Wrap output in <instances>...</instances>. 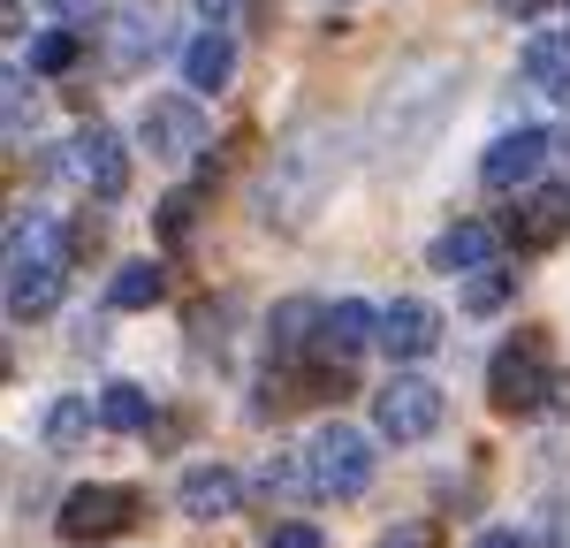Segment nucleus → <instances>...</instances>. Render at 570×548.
Returning <instances> with one entry per match:
<instances>
[{"label":"nucleus","instance_id":"1","mask_svg":"<svg viewBox=\"0 0 570 548\" xmlns=\"http://www.w3.org/2000/svg\"><path fill=\"white\" fill-rule=\"evenodd\" d=\"M46 176L85 190V198H122L130 190V145H122V130H107V123H85V130H69L46 153Z\"/></svg>","mask_w":570,"mask_h":548},{"label":"nucleus","instance_id":"2","mask_svg":"<svg viewBox=\"0 0 570 548\" xmlns=\"http://www.w3.org/2000/svg\"><path fill=\"white\" fill-rule=\"evenodd\" d=\"M373 434L351 427V419H320L305 442V472H312V496L320 502H357L373 488Z\"/></svg>","mask_w":570,"mask_h":548},{"label":"nucleus","instance_id":"3","mask_svg":"<svg viewBox=\"0 0 570 548\" xmlns=\"http://www.w3.org/2000/svg\"><path fill=\"white\" fill-rule=\"evenodd\" d=\"M137 153H153V160H206L214 153L206 99L198 91H153L137 107Z\"/></svg>","mask_w":570,"mask_h":548},{"label":"nucleus","instance_id":"4","mask_svg":"<svg viewBox=\"0 0 570 548\" xmlns=\"http://www.w3.org/2000/svg\"><path fill=\"white\" fill-rule=\"evenodd\" d=\"M556 359H548V327H518L494 359H487V397L494 411H548Z\"/></svg>","mask_w":570,"mask_h":548},{"label":"nucleus","instance_id":"5","mask_svg":"<svg viewBox=\"0 0 570 548\" xmlns=\"http://www.w3.org/2000/svg\"><path fill=\"white\" fill-rule=\"evenodd\" d=\"M137 518H145V496L122 488V480H85V488H69L61 502V541H115V534H130Z\"/></svg>","mask_w":570,"mask_h":548},{"label":"nucleus","instance_id":"6","mask_svg":"<svg viewBox=\"0 0 570 548\" xmlns=\"http://www.w3.org/2000/svg\"><path fill=\"white\" fill-rule=\"evenodd\" d=\"M441 427V389L426 373H395L373 389V434L381 442H426Z\"/></svg>","mask_w":570,"mask_h":548},{"label":"nucleus","instance_id":"7","mask_svg":"<svg viewBox=\"0 0 570 548\" xmlns=\"http://www.w3.org/2000/svg\"><path fill=\"white\" fill-rule=\"evenodd\" d=\"M176 23H183L176 0H130L115 16V39H107L115 69H153L160 53H176Z\"/></svg>","mask_w":570,"mask_h":548},{"label":"nucleus","instance_id":"8","mask_svg":"<svg viewBox=\"0 0 570 548\" xmlns=\"http://www.w3.org/2000/svg\"><path fill=\"white\" fill-rule=\"evenodd\" d=\"M548 160H556V137L532 130V123H518V130H502L480 153V183L487 190H532V183L548 176Z\"/></svg>","mask_w":570,"mask_h":548},{"label":"nucleus","instance_id":"9","mask_svg":"<svg viewBox=\"0 0 570 548\" xmlns=\"http://www.w3.org/2000/svg\"><path fill=\"white\" fill-rule=\"evenodd\" d=\"M252 502V480L236 472V464H190L176 480V510L183 518H198V526H220V518H236Z\"/></svg>","mask_w":570,"mask_h":548},{"label":"nucleus","instance_id":"10","mask_svg":"<svg viewBox=\"0 0 570 548\" xmlns=\"http://www.w3.org/2000/svg\"><path fill=\"white\" fill-rule=\"evenodd\" d=\"M502 236L518 252H556L570 236V183H532L525 198H518V214L502 222Z\"/></svg>","mask_w":570,"mask_h":548},{"label":"nucleus","instance_id":"11","mask_svg":"<svg viewBox=\"0 0 570 548\" xmlns=\"http://www.w3.org/2000/svg\"><path fill=\"white\" fill-rule=\"evenodd\" d=\"M381 351H389L395 365H419L441 351V313L426 305V297H395V305H381Z\"/></svg>","mask_w":570,"mask_h":548},{"label":"nucleus","instance_id":"12","mask_svg":"<svg viewBox=\"0 0 570 548\" xmlns=\"http://www.w3.org/2000/svg\"><path fill=\"white\" fill-rule=\"evenodd\" d=\"M8 260H46V267H69V260H77L69 214H53V206H16V222H8Z\"/></svg>","mask_w":570,"mask_h":548},{"label":"nucleus","instance_id":"13","mask_svg":"<svg viewBox=\"0 0 570 548\" xmlns=\"http://www.w3.org/2000/svg\"><path fill=\"white\" fill-rule=\"evenodd\" d=\"M61 297H69V267H46V260H8V313H16V320L61 313Z\"/></svg>","mask_w":570,"mask_h":548},{"label":"nucleus","instance_id":"14","mask_svg":"<svg viewBox=\"0 0 570 548\" xmlns=\"http://www.w3.org/2000/svg\"><path fill=\"white\" fill-rule=\"evenodd\" d=\"M320 320H327V305H312V297H282V305L266 313V359L289 365V359H305V351H320Z\"/></svg>","mask_w":570,"mask_h":548},{"label":"nucleus","instance_id":"15","mask_svg":"<svg viewBox=\"0 0 570 548\" xmlns=\"http://www.w3.org/2000/svg\"><path fill=\"white\" fill-rule=\"evenodd\" d=\"M320 351L327 359H357V351H381V313L365 297H335L320 320Z\"/></svg>","mask_w":570,"mask_h":548},{"label":"nucleus","instance_id":"16","mask_svg":"<svg viewBox=\"0 0 570 548\" xmlns=\"http://www.w3.org/2000/svg\"><path fill=\"white\" fill-rule=\"evenodd\" d=\"M426 267L434 274H480L494 267V222H449L426 244Z\"/></svg>","mask_w":570,"mask_h":548},{"label":"nucleus","instance_id":"17","mask_svg":"<svg viewBox=\"0 0 570 548\" xmlns=\"http://www.w3.org/2000/svg\"><path fill=\"white\" fill-rule=\"evenodd\" d=\"M176 61H183V91H198V99L206 91H228V77H236V39L228 31H198Z\"/></svg>","mask_w":570,"mask_h":548},{"label":"nucleus","instance_id":"18","mask_svg":"<svg viewBox=\"0 0 570 548\" xmlns=\"http://www.w3.org/2000/svg\"><path fill=\"white\" fill-rule=\"evenodd\" d=\"M525 85L540 99L570 107V31H532L525 39Z\"/></svg>","mask_w":570,"mask_h":548},{"label":"nucleus","instance_id":"19","mask_svg":"<svg viewBox=\"0 0 570 548\" xmlns=\"http://www.w3.org/2000/svg\"><path fill=\"white\" fill-rule=\"evenodd\" d=\"M168 297V267L160 260H122L107 274V313H153Z\"/></svg>","mask_w":570,"mask_h":548},{"label":"nucleus","instance_id":"20","mask_svg":"<svg viewBox=\"0 0 570 548\" xmlns=\"http://www.w3.org/2000/svg\"><path fill=\"white\" fill-rule=\"evenodd\" d=\"M153 389H145V381H107V389H99V427H107V434H145V427H153Z\"/></svg>","mask_w":570,"mask_h":548},{"label":"nucleus","instance_id":"21","mask_svg":"<svg viewBox=\"0 0 570 548\" xmlns=\"http://www.w3.org/2000/svg\"><path fill=\"white\" fill-rule=\"evenodd\" d=\"M91 427H99V397H53L39 419V442L46 450H77Z\"/></svg>","mask_w":570,"mask_h":548},{"label":"nucleus","instance_id":"22","mask_svg":"<svg viewBox=\"0 0 570 548\" xmlns=\"http://www.w3.org/2000/svg\"><path fill=\"white\" fill-rule=\"evenodd\" d=\"M77 53H85V31H31V46H23V69L31 77H61V69H77Z\"/></svg>","mask_w":570,"mask_h":548},{"label":"nucleus","instance_id":"23","mask_svg":"<svg viewBox=\"0 0 570 548\" xmlns=\"http://www.w3.org/2000/svg\"><path fill=\"white\" fill-rule=\"evenodd\" d=\"M510 297H518V274L502 267V260L480 267V274H464V313H502Z\"/></svg>","mask_w":570,"mask_h":548},{"label":"nucleus","instance_id":"24","mask_svg":"<svg viewBox=\"0 0 570 548\" xmlns=\"http://www.w3.org/2000/svg\"><path fill=\"white\" fill-rule=\"evenodd\" d=\"M153 228H160V244H168V252H183V244H190V228H198V190H168V198H160V214H153Z\"/></svg>","mask_w":570,"mask_h":548},{"label":"nucleus","instance_id":"25","mask_svg":"<svg viewBox=\"0 0 570 548\" xmlns=\"http://www.w3.org/2000/svg\"><path fill=\"white\" fill-rule=\"evenodd\" d=\"M0 115H8V137H31V130H39V77H31V69H16V77H8Z\"/></svg>","mask_w":570,"mask_h":548},{"label":"nucleus","instance_id":"26","mask_svg":"<svg viewBox=\"0 0 570 548\" xmlns=\"http://www.w3.org/2000/svg\"><path fill=\"white\" fill-rule=\"evenodd\" d=\"M373 548H441V526H426V518H403V526H389Z\"/></svg>","mask_w":570,"mask_h":548},{"label":"nucleus","instance_id":"27","mask_svg":"<svg viewBox=\"0 0 570 548\" xmlns=\"http://www.w3.org/2000/svg\"><path fill=\"white\" fill-rule=\"evenodd\" d=\"M190 8L206 16V31H228V39H236V23H244V8H252V0H190Z\"/></svg>","mask_w":570,"mask_h":548},{"label":"nucleus","instance_id":"28","mask_svg":"<svg viewBox=\"0 0 570 548\" xmlns=\"http://www.w3.org/2000/svg\"><path fill=\"white\" fill-rule=\"evenodd\" d=\"M53 16H61V31H91L107 16V0H53Z\"/></svg>","mask_w":570,"mask_h":548},{"label":"nucleus","instance_id":"29","mask_svg":"<svg viewBox=\"0 0 570 548\" xmlns=\"http://www.w3.org/2000/svg\"><path fill=\"white\" fill-rule=\"evenodd\" d=\"M266 548H327V541H320V526L289 518V526H274V534H266Z\"/></svg>","mask_w":570,"mask_h":548},{"label":"nucleus","instance_id":"30","mask_svg":"<svg viewBox=\"0 0 570 548\" xmlns=\"http://www.w3.org/2000/svg\"><path fill=\"white\" fill-rule=\"evenodd\" d=\"M472 548H525V541H518V534H502V526H487V534H480Z\"/></svg>","mask_w":570,"mask_h":548},{"label":"nucleus","instance_id":"31","mask_svg":"<svg viewBox=\"0 0 570 548\" xmlns=\"http://www.w3.org/2000/svg\"><path fill=\"white\" fill-rule=\"evenodd\" d=\"M494 8H502V16H518V23H525V16H540V8H548V0H494Z\"/></svg>","mask_w":570,"mask_h":548}]
</instances>
